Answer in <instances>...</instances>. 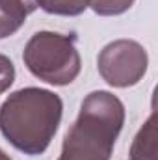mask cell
I'll use <instances>...</instances> for the list:
<instances>
[{
  "instance_id": "obj_1",
  "label": "cell",
  "mask_w": 158,
  "mask_h": 160,
  "mask_svg": "<svg viewBox=\"0 0 158 160\" xmlns=\"http://www.w3.org/2000/svg\"><path fill=\"white\" fill-rule=\"evenodd\" d=\"M63 116L60 95L43 88H22L0 106V132L21 153L43 155Z\"/></svg>"
},
{
  "instance_id": "obj_2",
  "label": "cell",
  "mask_w": 158,
  "mask_h": 160,
  "mask_svg": "<svg viewBox=\"0 0 158 160\" xmlns=\"http://www.w3.org/2000/svg\"><path fill=\"white\" fill-rule=\"evenodd\" d=\"M125 123V104L110 91H91L63 138L58 160H110Z\"/></svg>"
},
{
  "instance_id": "obj_3",
  "label": "cell",
  "mask_w": 158,
  "mask_h": 160,
  "mask_svg": "<svg viewBox=\"0 0 158 160\" xmlns=\"http://www.w3.org/2000/svg\"><path fill=\"white\" fill-rule=\"evenodd\" d=\"M24 65L39 80L52 86H67L80 75L82 60L75 34L43 30L34 34L22 52Z\"/></svg>"
},
{
  "instance_id": "obj_4",
  "label": "cell",
  "mask_w": 158,
  "mask_h": 160,
  "mask_svg": "<svg viewBox=\"0 0 158 160\" xmlns=\"http://www.w3.org/2000/svg\"><path fill=\"white\" fill-rule=\"evenodd\" d=\"M147 50L134 39L112 41L97 58V69L101 77L114 88L136 86L147 73Z\"/></svg>"
},
{
  "instance_id": "obj_5",
  "label": "cell",
  "mask_w": 158,
  "mask_h": 160,
  "mask_svg": "<svg viewBox=\"0 0 158 160\" xmlns=\"http://www.w3.org/2000/svg\"><path fill=\"white\" fill-rule=\"evenodd\" d=\"M37 9L34 0H0V39L19 32L26 17Z\"/></svg>"
},
{
  "instance_id": "obj_6",
  "label": "cell",
  "mask_w": 158,
  "mask_h": 160,
  "mask_svg": "<svg viewBox=\"0 0 158 160\" xmlns=\"http://www.w3.org/2000/svg\"><path fill=\"white\" fill-rule=\"evenodd\" d=\"M156 114L141 125L130 145V160H156Z\"/></svg>"
},
{
  "instance_id": "obj_7",
  "label": "cell",
  "mask_w": 158,
  "mask_h": 160,
  "mask_svg": "<svg viewBox=\"0 0 158 160\" xmlns=\"http://www.w3.org/2000/svg\"><path fill=\"white\" fill-rule=\"evenodd\" d=\"M36 6L52 15L75 17L87 9V0H34Z\"/></svg>"
},
{
  "instance_id": "obj_8",
  "label": "cell",
  "mask_w": 158,
  "mask_h": 160,
  "mask_svg": "<svg viewBox=\"0 0 158 160\" xmlns=\"http://www.w3.org/2000/svg\"><path fill=\"white\" fill-rule=\"evenodd\" d=\"M134 0H87V8H91L97 15L112 17L121 15L132 8Z\"/></svg>"
},
{
  "instance_id": "obj_9",
  "label": "cell",
  "mask_w": 158,
  "mask_h": 160,
  "mask_svg": "<svg viewBox=\"0 0 158 160\" xmlns=\"http://www.w3.org/2000/svg\"><path fill=\"white\" fill-rule=\"evenodd\" d=\"M13 82H15V65L7 56L0 54V95L7 91Z\"/></svg>"
},
{
  "instance_id": "obj_10",
  "label": "cell",
  "mask_w": 158,
  "mask_h": 160,
  "mask_svg": "<svg viewBox=\"0 0 158 160\" xmlns=\"http://www.w3.org/2000/svg\"><path fill=\"white\" fill-rule=\"evenodd\" d=\"M0 160H11V158H9V157H7V155H6V153L0 149Z\"/></svg>"
}]
</instances>
